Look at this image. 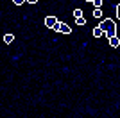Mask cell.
<instances>
[{
    "instance_id": "cell-1",
    "label": "cell",
    "mask_w": 120,
    "mask_h": 118,
    "mask_svg": "<svg viewBox=\"0 0 120 118\" xmlns=\"http://www.w3.org/2000/svg\"><path fill=\"white\" fill-rule=\"evenodd\" d=\"M99 29L102 30V34H106L108 36V39L109 38H113V36H116V23L113 22V20H102L100 22V25H99Z\"/></svg>"
},
{
    "instance_id": "cell-2",
    "label": "cell",
    "mask_w": 120,
    "mask_h": 118,
    "mask_svg": "<svg viewBox=\"0 0 120 118\" xmlns=\"http://www.w3.org/2000/svg\"><path fill=\"white\" fill-rule=\"evenodd\" d=\"M45 27H47V29L57 30V29H59V20L56 18V16H47V18H45Z\"/></svg>"
},
{
    "instance_id": "cell-3",
    "label": "cell",
    "mask_w": 120,
    "mask_h": 118,
    "mask_svg": "<svg viewBox=\"0 0 120 118\" xmlns=\"http://www.w3.org/2000/svg\"><path fill=\"white\" fill-rule=\"evenodd\" d=\"M57 32H63V34H70L72 29L68 23H63V22H59V29H57Z\"/></svg>"
},
{
    "instance_id": "cell-4",
    "label": "cell",
    "mask_w": 120,
    "mask_h": 118,
    "mask_svg": "<svg viewBox=\"0 0 120 118\" xmlns=\"http://www.w3.org/2000/svg\"><path fill=\"white\" fill-rule=\"evenodd\" d=\"M109 45L113 47V48H118V45H120V38H118V36H113V38H109Z\"/></svg>"
},
{
    "instance_id": "cell-5",
    "label": "cell",
    "mask_w": 120,
    "mask_h": 118,
    "mask_svg": "<svg viewBox=\"0 0 120 118\" xmlns=\"http://www.w3.org/2000/svg\"><path fill=\"white\" fill-rule=\"evenodd\" d=\"M4 41H5L7 45L13 43V41H15V36H13V34H5V36H4Z\"/></svg>"
},
{
    "instance_id": "cell-6",
    "label": "cell",
    "mask_w": 120,
    "mask_h": 118,
    "mask_svg": "<svg viewBox=\"0 0 120 118\" xmlns=\"http://www.w3.org/2000/svg\"><path fill=\"white\" fill-rule=\"evenodd\" d=\"M93 36H95V38H100V36H104V34H102V30H100L99 27H95V29H93Z\"/></svg>"
},
{
    "instance_id": "cell-7",
    "label": "cell",
    "mask_w": 120,
    "mask_h": 118,
    "mask_svg": "<svg viewBox=\"0 0 120 118\" xmlns=\"http://www.w3.org/2000/svg\"><path fill=\"white\" fill-rule=\"evenodd\" d=\"M75 23H77V25H86V20L81 16V18H75Z\"/></svg>"
},
{
    "instance_id": "cell-8",
    "label": "cell",
    "mask_w": 120,
    "mask_h": 118,
    "mask_svg": "<svg viewBox=\"0 0 120 118\" xmlns=\"http://www.w3.org/2000/svg\"><path fill=\"white\" fill-rule=\"evenodd\" d=\"M102 16V11L100 9H93V18H100Z\"/></svg>"
},
{
    "instance_id": "cell-9",
    "label": "cell",
    "mask_w": 120,
    "mask_h": 118,
    "mask_svg": "<svg viewBox=\"0 0 120 118\" xmlns=\"http://www.w3.org/2000/svg\"><path fill=\"white\" fill-rule=\"evenodd\" d=\"M91 4L95 5V9H100V5H102V0H93Z\"/></svg>"
},
{
    "instance_id": "cell-10",
    "label": "cell",
    "mask_w": 120,
    "mask_h": 118,
    "mask_svg": "<svg viewBox=\"0 0 120 118\" xmlns=\"http://www.w3.org/2000/svg\"><path fill=\"white\" fill-rule=\"evenodd\" d=\"M74 16H75V18H81V16H82V11H81V9H75L74 11Z\"/></svg>"
},
{
    "instance_id": "cell-11",
    "label": "cell",
    "mask_w": 120,
    "mask_h": 118,
    "mask_svg": "<svg viewBox=\"0 0 120 118\" xmlns=\"http://www.w3.org/2000/svg\"><path fill=\"white\" fill-rule=\"evenodd\" d=\"M115 13H116V18H120V4L115 5Z\"/></svg>"
},
{
    "instance_id": "cell-12",
    "label": "cell",
    "mask_w": 120,
    "mask_h": 118,
    "mask_svg": "<svg viewBox=\"0 0 120 118\" xmlns=\"http://www.w3.org/2000/svg\"><path fill=\"white\" fill-rule=\"evenodd\" d=\"M13 2H15L16 5H22V4H25V2H27V0H13Z\"/></svg>"
},
{
    "instance_id": "cell-13",
    "label": "cell",
    "mask_w": 120,
    "mask_h": 118,
    "mask_svg": "<svg viewBox=\"0 0 120 118\" xmlns=\"http://www.w3.org/2000/svg\"><path fill=\"white\" fill-rule=\"evenodd\" d=\"M27 2H29V4H38L40 0H27Z\"/></svg>"
},
{
    "instance_id": "cell-14",
    "label": "cell",
    "mask_w": 120,
    "mask_h": 118,
    "mask_svg": "<svg viewBox=\"0 0 120 118\" xmlns=\"http://www.w3.org/2000/svg\"><path fill=\"white\" fill-rule=\"evenodd\" d=\"M86 2H93V0H86Z\"/></svg>"
}]
</instances>
